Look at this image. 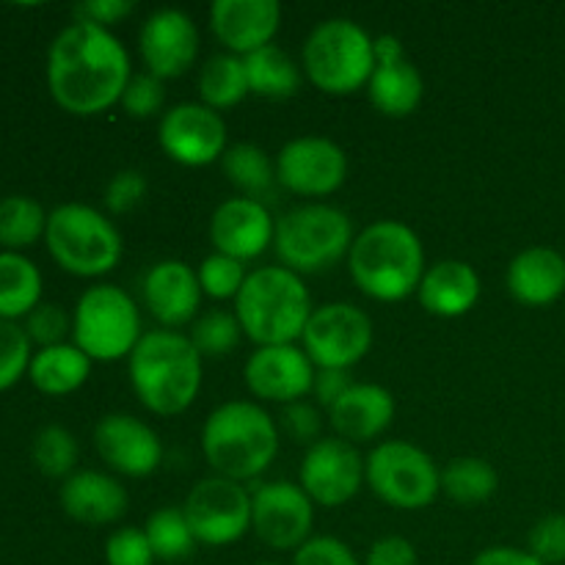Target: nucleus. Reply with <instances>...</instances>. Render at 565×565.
Listing matches in <instances>:
<instances>
[{
  "label": "nucleus",
  "mask_w": 565,
  "mask_h": 565,
  "mask_svg": "<svg viewBox=\"0 0 565 565\" xmlns=\"http://www.w3.org/2000/svg\"><path fill=\"white\" fill-rule=\"evenodd\" d=\"M130 77V55L108 28L75 20L50 44L47 88L66 114H105L121 103Z\"/></svg>",
  "instance_id": "f257e3e1"
},
{
  "label": "nucleus",
  "mask_w": 565,
  "mask_h": 565,
  "mask_svg": "<svg viewBox=\"0 0 565 565\" xmlns=\"http://www.w3.org/2000/svg\"><path fill=\"white\" fill-rule=\"evenodd\" d=\"M33 463L47 478H70L77 463V441L61 425H47L33 439Z\"/></svg>",
  "instance_id": "e433bc0d"
},
{
  "label": "nucleus",
  "mask_w": 565,
  "mask_h": 565,
  "mask_svg": "<svg viewBox=\"0 0 565 565\" xmlns=\"http://www.w3.org/2000/svg\"><path fill=\"white\" fill-rule=\"evenodd\" d=\"M248 77V92L265 99H287L301 88V66L281 47L268 44L243 58Z\"/></svg>",
  "instance_id": "7c9ffc66"
},
{
  "label": "nucleus",
  "mask_w": 565,
  "mask_h": 565,
  "mask_svg": "<svg viewBox=\"0 0 565 565\" xmlns=\"http://www.w3.org/2000/svg\"><path fill=\"white\" fill-rule=\"evenodd\" d=\"M351 386L353 381L348 370H318V373H315L312 395L320 406L331 408L348 390H351Z\"/></svg>",
  "instance_id": "8fccbe9b"
},
{
  "label": "nucleus",
  "mask_w": 565,
  "mask_h": 565,
  "mask_svg": "<svg viewBox=\"0 0 565 565\" xmlns=\"http://www.w3.org/2000/svg\"><path fill=\"white\" fill-rule=\"evenodd\" d=\"M423 94V75L406 55L401 39L392 33L375 36V70L367 83V97L375 110L392 119H403L419 108Z\"/></svg>",
  "instance_id": "412c9836"
},
{
  "label": "nucleus",
  "mask_w": 565,
  "mask_h": 565,
  "mask_svg": "<svg viewBox=\"0 0 565 565\" xmlns=\"http://www.w3.org/2000/svg\"><path fill=\"white\" fill-rule=\"evenodd\" d=\"M210 31L232 55L257 53L274 44L281 22L276 0H215L207 11Z\"/></svg>",
  "instance_id": "4be33fe9"
},
{
  "label": "nucleus",
  "mask_w": 565,
  "mask_h": 565,
  "mask_svg": "<svg viewBox=\"0 0 565 565\" xmlns=\"http://www.w3.org/2000/svg\"><path fill=\"white\" fill-rule=\"evenodd\" d=\"M92 375V359L75 345L61 342L53 348H39L28 367V379L42 395L64 397L81 390Z\"/></svg>",
  "instance_id": "cd10ccee"
},
{
  "label": "nucleus",
  "mask_w": 565,
  "mask_h": 565,
  "mask_svg": "<svg viewBox=\"0 0 565 565\" xmlns=\"http://www.w3.org/2000/svg\"><path fill=\"white\" fill-rule=\"evenodd\" d=\"M50 257L81 279H99L121 263V235L108 215L88 204H61L47 215L44 232Z\"/></svg>",
  "instance_id": "6e6552de"
},
{
  "label": "nucleus",
  "mask_w": 565,
  "mask_h": 565,
  "mask_svg": "<svg viewBox=\"0 0 565 565\" xmlns=\"http://www.w3.org/2000/svg\"><path fill=\"white\" fill-rule=\"evenodd\" d=\"M348 270L353 285L373 301H406L419 290V281L428 270L423 241L401 221H375L353 241Z\"/></svg>",
  "instance_id": "7ed1b4c3"
},
{
  "label": "nucleus",
  "mask_w": 565,
  "mask_h": 565,
  "mask_svg": "<svg viewBox=\"0 0 565 565\" xmlns=\"http://www.w3.org/2000/svg\"><path fill=\"white\" fill-rule=\"evenodd\" d=\"M241 320L235 312L226 309H210V312L199 315L191 326V342L202 359H224L241 342Z\"/></svg>",
  "instance_id": "c9c22d12"
},
{
  "label": "nucleus",
  "mask_w": 565,
  "mask_h": 565,
  "mask_svg": "<svg viewBox=\"0 0 565 565\" xmlns=\"http://www.w3.org/2000/svg\"><path fill=\"white\" fill-rule=\"evenodd\" d=\"M226 180L241 191V196L257 199L265 204V199L274 196L276 191V160L268 158L263 147L257 143H235L221 158Z\"/></svg>",
  "instance_id": "c756f323"
},
{
  "label": "nucleus",
  "mask_w": 565,
  "mask_h": 565,
  "mask_svg": "<svg viewBox=\"0 0 565 565\" xmlns=\"http://www.w3.org/2000/svg\"><path fill=\"white\" fill-rule=\"evenodd\" d=\"M147 191H149L147 177H143L138 169H125L108 182V188H105V207H108V213L114 215H127L143 202Z\"/></svg>",
  "instance_id": "c03bdc74"
},
{
  "label": "nucleus",
  "mask_w": 565,
  "mask_h": 565,
  "mask_svg": "<svg viewBox=\"0 0 565 565\" xmlns=\"http://www.w3.org/2000/svg\"><path fill=\"white\" fill-rule=\"evenodd\" d=\"M248 94L252 92H248L246 64H243L241 55H213L202 66V72H199V97H202V105L218 110V114L226 108H235Z\"/></svg>",
  "instance_id": "473e14b6"
},
{
  "label": "nucleus",
  "mask_w": 565,
  "mask_h": 565,
  "mask_svg": "<svg viewBox=\"0 0 565 565\" xmlns=\"http://www.w3.org/2000/svg\"><path fill=\"white\" fill-rule=\"evenodd\" d=\"M196 544L230 546L252 530V491L213 475L188 491L182 505Z\"/></svg>",
  "instance_id": "f8f14e48"
},
{
  "label": "nucleus",
  "mask_w": 565,
  "mask_h": 565,
  "mask_svg": "<svg viewBox=\"0 0 565 565\" xmlns=\"http://www.w3.org/2000/svg\"><path fill=\"white\" fill-rule=\"evenodd\" d=\"M25 334L33 345L53 348L66 342V334H72V318L58 303H39L25 318Z\"/></svg>",
  "instance_id": "a19ab883"
},
{
  "label": "nucleus",
  "mask_w": 565,
  "mask_h": 565,
  "mask_svg": "<svg viewBox=\"0 0 565 565\" xmlns=\"http://www.w3.org/2000/svg\"><path fill=\"white\" fill-rule=\"evenodd\" d=\"M301 342L318 370H351L373 348V320L348 301L323 303L312 309Z\"/></svg>",
  "instance_id": "9b49d317"
},
{
  "label": "nucleus",
  "mask_w": 565,
  "mask_h": 565,
  "mask_svg": "<svg viewBox=\"0 0 565 565\" xmlns=\"http://www.w3.org/2000/svg\"><path fill=\"white\" fill-rule=\"evenodd\" d=\"M160 149L174 163L202 169L226 152V125L218 110L202 103H180L163 114L158 125Z\"/></svg>",
  "instance_id": "dca6fc26"
},
{
  "label": "nucleus",
  "mask_w": 565,
  "mask_h": 565,
  "mask_svg": "<svg viewBox=\"0 0 565 565\" xmlns=\"http://www.w3.org/2000/svg\"><path fill=\"white\" fill-rule=\"evenodd\" d=\"M364 483L397 511H423L439 497L441 472L434 458L412 441H381L364 458Z\"/></svg>",
  "instance_id": "9d476101"
},
{
  "label": "nucleus",
  "mask_w": 565,
  "mask_h": 565,
  "mask_svg": "<svg viewBox=\"0 0 565 565\" xmlns=\"http://www.w3.org/2000/svg\"><path fill=\"white\" fill-rule=\"evenodd\" d=\"M315 502L290 480H270L252 491V530L265 546L296 552L312 539Z\"/></svg>",
  "instance_id": "ddd939ff"
},
{
  "label": "nucleus",
  "mask_w": 565,
  "mask_h": 565,
  "mask_svg": "<svg viewBox=\"0 0 565 565\" xmlns=\"http://www.w3.org/2000/svg\"><path fill=\"white\" fill-rule=\"evenodd\" d=\"M527 552L544 565H565V516L550 513L539 519L527 535Z\"/></svg>",
  "instance_id": "79ce46f5"
},
{
  "label": "nucleus",
  "mask_w": 565,
  "mask_h": 565,
  "mask_svg": "<svg viewBox=\"0 0 565 565\" xmlns=\"http://www.w3.org/2000/svg\"><path fill=\"white\" fill-rule=\"evenodd\" d=\"M97 456L125 478H149L163 463V445L152 425L130 414H108L94 428Z\"/></svg>",
  "instance_id": "6ab92c4d"
},
{
  "label": "nucleus",
  "mask_w": 565,
  "mask_h": 565,
  "mask_svg": "<svg viewBox=\"0 0 565 565\" xmlns=\"http://www.w3.org/2000/svg\"><path fill=\"white\" fill-rule=\"evenodd\" d=\"M143 533H147L149 546H152L154 561H182L196 546V539H193L185 513H182V508L174 505H166L160 511H154L147 519V524H143Z\"/></svg>",
  "instance_id": "f704fd0d"
},
{
  "label": "nucleus",
  "mask_w": 565,
  "mask_h": 565,
  "mask_svg": "<svg viewBox=\"0 0 565 565\" xmlns=\"http://www.w3.org/2000/svg\"><path fill=\"white\" fill-rule=\"evenodd\" d=\"M417 298L434 318H461L480 298L478 270L463 259H441L425 270Z\"/></svg>",
  "instance_id": "bb28decb"
},
{
  "label": "nucleus",
  "mask_w": 565,
  "mask_h": 565,
  "mask_svg": "<svg viewBox=\"0 0 565 565\" xmlns=\"http://www.w3.org/2000/svg\"><path fill=\"white\" fill-rule=\"evenodd\" d=\"M127 370L141 406L158 417L188 412L202 392V356L182 331H143L127 359Z\"/></svg>",
  "instance_id": "f03ea898"
},
{
  "label": "nucleus",
  "mask_w": 565,
  "mask_h": 565,
  "mask_svg": "<svg viewBox=\"0 0 565 565\" xmlns=\"http://www.w3.org/2000/svg\"><path fill=\"white\" fill-rule=\"evenodd\" d=\"M257 565H279V563H257Z\"/></svg>",
  "instance_id": "603ef678"
},
{
  "label": "nucleus",
  "mask_w": 565,
  "mask_h": 565,
  "mask_svg": "<svg viewBox=\"0 0 565 565\" xmlns=\"http://www.w3.org/2000/svg\"><path fill=\"white\" fill-rule=\"evenodd\" d=\"M497 489L500 475L486 458L461 456L441 469V491L461 508L483 505L497 494Z\"/></svg>",
  "instance_id": "2f4dec72"
},
{
  "label": "nucleus",
  "mask_w": 565,
  "mask_h": 565,
  "mask_svg": "<svg viewBox=\"0 0 565 565\" xmlns=\"http://www.w3.org/2000/svg\"><path fill=\"white\" fill-rule=\"evenodd\" d=\"M47 215L31 196L0 199V248L22 254L25 248L36 246L47 232Z\"/></svg>",
  "instance_id": "72a5a7b5"
},
{
  "label": "nucleus",
  "mask_w": 565,
  "mask_h": 565,
  "mask_svg": "<svg viewBox=\"0 0 565 565\" xmlns=\"http://www.w3.org/2000/svg\"><path fill=\"white\" fill-rule=\"evenodd\" d=\"M276 218L257 199L235 196L218 204L210 218V243L232 259H257L274 246Z\"/></svg>",
  "instance_id": "aec40b11"
},
{
  "label": "nucleus",
  "mask_w": 565,
  "mask_h": 565,
  "mask_svg": "<svg viewBox=\"0 0 565 565\" xmlns=\"http://www.w3.org/2000/svg\"><path fill=\"white\" fill-rule=\"evenodd\" d=\"M348 154L329 138H292L276 154V180L296 196H331L345 185Z\"/></svg>",
  "instance_id": "4468645a"
},
{
  "label": "nucleus",
  "mask_w": 565,
  "mask_h": 565,
  "mask_svg": "<svg viewBox=\"0 0 565 565\" xmlns=\"http://www.w3.org/2000/svg\"><path fill=\"white\" fill-rule=\"evenodd\" d=\"M505 281L524 307H550L565 292V257L550 246L524 248L508 265Z\"/></svg>",
  "instance_id": "a878e982"
},
{
  "label": "nucleus",
  "mask_w": 565,
  "mask_h": 565,
  "mask_svg": "<svg viewBox=\"0 0 565 565\" xmlns=\"http://www.w3.org/2000/svg\"><path fill=\"white\" fill-rule=\"evenodd\" d=\"M373 70L375 39L345 17L320 22L303 42V72L309 83L331 97H348L367 88Z\"/></svg>",
  "instance_id": "0eeeda50"
},
{
  "label": "nucleus",
  "mask_w": 565,
  "mask_h": 565,
  "mask_svg": "<svg viewBox=\"0 0 565 565\" xmlns=\"http://www.w3.org/2000/svg\"><path fill=\"white\" fill-rule=\"evenodd\" d=\"M472 565H544L539 557L530 555L527 550H516V546H489L475 557Z\"/></svg>",
  "instance_id": "3c124183"
},
{
  "label": "nucleus",
  "mask_w": 565,
  "mask_h": 565,
  "mask_svg": "<svg viewBox=\"0 0 565 565\" xmlns=\"http://www.w3.org/2000/svg\"><path fill=\"white\" fill-rule=\"evenodd\" d=\"M143 303L149 315L160 323V329H182L193 323L202 303V285L196 270L182 259H163L152 265L143 276Z\"/></svg>",
  "instance_id": "5701e85b"
},
{
  "label": "nucleus",
  "mask_w": 565,
  "mask_h": 565,
  "mask_svg": "<svg viewBox=\"0 0 565 565\" xmlns=\"http://www.w3.org/2000/svg\"><path fill=\"white\" fill-rule=\"evenodd\" d=\"M353 221L331 204H301L276 221L274 252L287 270L315 276L331 270L351 254Z\"/></svg>",
  "instance_id": "423d86ee"
},
{
  "label": "nucleus",
  "mask_w": 565,
  "mask_h": 565,
  "mask_svg": "<svg viewBox=\"0 0 565 565\" xmlns=\"http://www.w3.org/2000/svg\"><path fill=\"white\" fill-rule=\"evenodd\" d=\"M312 298L298 274L285 265L252 270L235 298V315L243 334L257 348L296 345L312 318Z\"/></svg>",
  "instance_id": "39448f33"
},
{
  "label": "nucleus",
  "mask_w": 565,
  "mask_h": 565,
  "mask_svg": "<svg viewBox=\"0 0 565 565\" xmlns=\"http://www.w3.org/2000/svg\"><path fill=\"white\" fill-rule=\"evenodd\" d=\"M364 565H419V555L414 544L403 535H386L370 546Z\"/></svg>",
  "instance_id": "09e8293b"
},
{
  "label": "nucleus",
  "mask_w": 565,
  "mask_h": 565,
  "mask_svg": "<svg viewBox=\"0 0 565 565\" xmlns=\"http://www.w3.org/2000/svg\"><path fill=\"white\" fill-rule=\"evenodd\" d=\"M42 303V274L17 252H0V320L17 323Z\"/></svg>",
  "instance_id": "c85d7f7f"
},
{
  "label": "nucleus",
  "mask_w": 565,
  "mask_h": 565,
  "mask_svg": "<svg viewBox=\"0 0 565 565\" xmlns=\"http://www.w3.org/2000/svg\"><path fill=\"white\" fill-rule=\"evenodd\" d=\"M138 50L149 75L160 81L185 75L199 55V28L182 9H158L138 33Z\"/></svg>",
  "instance_id": "f3484780"
},
{
  "label": "nucleus",
  "mask_w": 565,
  "mask_h": 565,
  "mask_svg": "<svg viewBox=\"0 0 565 565\" xmlns=\"http://www.w3.org/2000/svg\"><path fill=\"white\" fill-rule=\"evenodd\" d=\"M298 486L320 508H342L362 491L364 458L351 441L320 439L307 447L298 469Z\"/></svg>",
  "instance_id": "2eb2a0df"
},
{
  "label": "nucleus",
  "mask_w": 565,
  "mask_h": 565,
  "mask_svg": "<svg viewBox=\"0 0 565 565\" xmlns=\"http://www.w3.org/2000/svg\"><path fill=\"white\" fill-rule=\"evenodd\" d=\"M318 367L298 345H265L248 356L246 386L254 397L268 403H296L312 392Z\"/></svg>",
  "instance_id": "a211bd4d"
},
{
  "label": "nucleus",
  "mask_w": 565,
  "mask_h": 565,
  "mask_svg": "<svg viewBox=\"0 0 565 565\" xmlns=\"http://www.w3.org/2000/svg\"><path fill=\"white\" fill-rule=\"evenodd\" d=\"M281 430H285L296 445L312 447L315 441H320L323 417H320L318 408L307 401L287 403V406L281 408Z\"/></svg>",
  "instance_id": "49530a36"
},
{
  "label": "nucleus",
  "mask_w": 565,
  "mask_h": 565,
  "mask_svg": "<svg viewBox=\"0 0 565 565\" xmlns=\"http://www.w3.org/2000/svg\"><path fill=\"white\" fill-rule=\"evenodd\" d=\"M136 11L132 0H88V3L75 6L77 22H92L99 28H114L119 25L125 17H130Z\"/></svg>",
  "instance_id": "de8ad7c7"
},
{
  "label": "nucleus",
  "mask_w": 565,
  "mask_h": 565,
  "mask_svg": "<svg viewBox=\"0 0 565 565\" xmlns=\"http://www.w3.org/2000/svg\"><path fill=\"white\" fill-rule=\"evenodd\" d=\"M141 337V312L121 287L94 285L77 298L72 340L92 362L130 359Z\"/></svg>",
  "instance_id": "1a4fd4ad"
},
{
  "label": "nucleus",
  "mask_w": 565,
  "mask_h": 565,
  "mask_svg": "<svg viewBox=\"0 0 565 565\" xmlns=\"http://www.w3.org/2000/svg\"><path fill=\"white\" fill-rule=\"evenodd\" d=\"M108 565H152L154 552L141 527H121L105 544Z\"/></svg>",
  "instance_id": "37998d69"
},
{
  "label": "nucleus",
  "mask_w": 565,
  "mask_h": 565,
  "mask_svg": "<svg viewBox=\"0 0 565 565\" xmlns=\"http://www.w3.org/2000/svg\"><path fill=\"white\" fill-rule=\"evenodd\" d=\"M392 419H395V397L379 384H353L329 408V423L337 430V439L351 445L379 439Z\"/></svg>",
  "instance_id": "393cba45"
},
{
  "label": "nucleus",
  "mask_w": 565,
  "mask_h": 565,
  "mask_svg": "<svg viewBox=\"0 0 565 565\" xmlns=\"http://www.w3.org/2000/svg\"><path fill=\"white\" fill-rule=\"evenodd\" d=\"M202 452L218 478L246 483L274 463L279 452V425L259 403L230 401L204 423Z\"/></svg>",
  "instance_id": "20e7f679"
},
{
  "label": "nucleus",
  "mask_w": 565,
  "mask_h": 565,
  "mask_svg": "<svg viewBox=\"0 0 565 565\" xmlns=\"http://www.w3.org/2000/svg\"><path fill=\"white\" fill-rule=\"evenodd\" d=\"M196 276L204 296L213 298V301H230V298H237L248 274L241 259H232L226 254L213 252L210 257L202 259Z\"/></svg>",
  "instance_id": "4c0bfd02"
},
{
  "label": "nucleus",
  "mask_w": 565,
  "mask_h": 565,
  "mask_svg": "<svg viewBox=\"0 0 565 565\" xmlns=\"http://www.w3.org/2000/svg\"><path fill=\"white\" fill-rule=\"evenodd\" d=\"M61 508L70 519L92 527L119 522L130 508V494L116 478L94 469L72 472L61 486Z\"/></svg>",
  "instance_id": "b1692460"
},
{
  "label": "nucleus",
  "mask_w": 565,
  "mask_h": 565,
  "mask_svg": "<svg viewBox=\"0 0 565 565\" xmlns=\"http://www.w3.org/2000/svg\"><path fill=\"white\" fill-rule=\"evenodd\" d=\"M121 108L132 119H152L163 110L166 105V86L160 77L149 75V72H138L130 77L125 94H121Z\"/></svg>",
  "instance_id": "ea45409f"
},
{
  "label": "nucleus",
  "mask_w": 565,
  "mask_h": 565,
  "mask_svg": "<svg viewBox=\"0 0 565 565\" xmlns=\"http://www.w3.org/2000/svg\"><path fill=\"white\" fill-rule=\"evenodd\" d=\"M292 565H362L351 546L331 535H312L303 546H298L292 555Z\"/></svg>",
  "instance_id": "a18cd8bd"
},
{
  "label": "nucleus",
  "mask_w": 565,
  "mask_h": 565,
  "mask_svg": "<svg viewBox=\"0 0 565 565\" xmlns=\"http://www.w3.org/2000/svg\"><path fill=\"white\" fill-rule=\"evenodd\" d=\"M31 345L25 329L11 320H0V392L11 390L31 367Z\"/></svg>",
  "instance_id": "58836bf2"
}]
</instances>
